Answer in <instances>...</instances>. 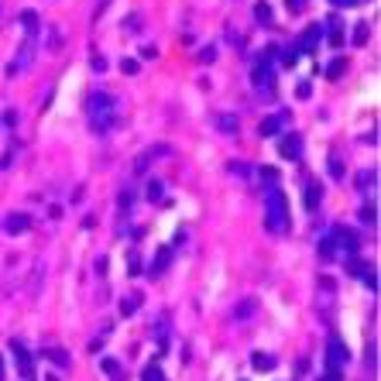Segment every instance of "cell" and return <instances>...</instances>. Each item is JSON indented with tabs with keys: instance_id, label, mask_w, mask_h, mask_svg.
<instances>
[{
	"instance_id": "obj_1",
	"label": "cell",
	"mask_w": 381,
	"mask_h": 381,
	"mask_svg": "<svg viewBox=\"0 0 381 381\" xmlns=\"http://www.w3.org/2000/svg\"><path fill=\"white\" fill-rule=\"evenodd\" d=\"M90 124L96 134H107L114 127V100L107 93H93L90 96Z\"/></svg>"
},
{
	"instance_id": "obj_2",
	"label": "cell",
	"mask_w": 381,
	"mask_h": 381,
	"mask_svg": "<svg viewBox=\"0 0 381 381\" xmlns=\"http://www.w3.org/2000/svg\"><path fill=\"white\" fill-rule=\"evenodd\" d=\"M265 206H268V220H265L268 230H282L289 223V203H285L278 185H268L265 189Z\"/></svg>"
},
{
	"instance_id": "obj_3",
	"label": "cell",
	"mask_w": 381,
	"mask_h": 381,
	"mask_svg": "<svg viewBox=\"0 0 381 381\" xmlns=\"http://www.w3.org/2000/svg\"><path fill=\"white\" fill-rule=\"evenodd\" d=\"M347 357H350V354H347V344L340 336H330V344H326V364H330V368L326 371H340L347 364Z\"/></svg>"
},
{
	"instance_id": "obj_4",
	"label": "cell",
	"mask_w": 381,
	"mask_h": 381,
	"mask_svg": "<svg viewBox=\"0 0 381 381\" xmlns=\"http://www.w3.org/2000/svg\"><path fill=\"white\" fill-rule=\"evenodd\" d=\"M330 244H340V251H347V254H357V237H354L350 230H344V227H336V230H333Z\"/></svg>"
},
{
	"instance_id": "obj_5",
	"label": "cell",
	"mask_w": 381,
	"mask_h": 381,
	"mask_svg": "<svg viewBox=\"0 0 381 381\" xmlns=\"http://www.w3.org/2000/svg\"><path fill=\"white\" fill-rule=\"evenodd\" d=\"M282 124H285V114L265 117V120H261V124H258V134H261V138H275L278 131H282Z\"/></svg>"
},
{
	"instance_id": "obj_6",
	"label": "cell",
	"mask_w": 381,
	"mask_h": 381,
	"mask_svg": "<svg viewBox=\"0 0 381 381\" xmlns=\"http://www.w3.org/2000/svg\"><path fill=\"white\" fill-rule=\"evenodd\" d=\"M28 227H31V217H28V213H11V217L4 220V230L7 234H24Z\"/></svg>"
},
{
	"instance_id": "obj_7",
	"label": "cell",
	"mask_w": 381,
	"mask_h": 381,
	"mask_svg": "<svg viewBox=\"0 0 381 381\" xmlns=\"http://www.w3.org/2000/svg\"><path fill=\"white\" fill-rule=\"evenodd\" d=\"M278 151H282L285 158H292V162H299V158H302V141L295 138V134H289V138L278 144Z\"/></svg>"
},
{
	"instance_id": "obj_8",
	"label": "cell",
	"mask_w": 381,
	"mask_h": 381,
	"mask_svg": "<svg viewBox=\"0 0 381 381\" xmlns=\"http://www.w3.org/2000/svg\"><path fill=\"white\" fill-rule=\"evenodd\" d=\"M326 28H330V21H326L323 28H309V31H306V35L299 38V45H295V52H309V48L316 45L320 38H323V31H326Z\"/></svg>"
},
{
	"instance_id": "obj_9",
	"label": "cell",
	"mask_w": 381,
	"mask_h": 381,
	"mask_svg": "<svg viewBox=\"0 0 381 381\" xmlns=\"http://www.w3.org/2000/svg\"><path fill=\"white\" fill-rule=\"evenodd\" d=\"M11 350H14V361H17V368H21V374L24 378H31V357H28V350H24L17 340L11 344Z\"/></svg>"
},
{
	"instance_id": "obj_10",
	"label": "cell",
	"mask_w": 381,
	"mask_h": 381,
	"mask_svg": "<svg viewBox=\"0 0 381 381\" xmlns=\"http://www.w3.org/2000/svg\"><path fill=\"white\" fill-rule=\"evenodd\" d=\"M31 58H35V41H28V45L21 48V58H17V62H11V66H7V72H11V76H14V72H21Z\"/></svg>"
},
{
	"instance_id": "obj_11",
	"label": "cell",
	"mask_w": 381,
	"mask_h": 381,
	"mask_svg": "<svg viewBox=\"0 0 381 381\" xmlns=\"http://www.w3.org/2000/svg\"><path fill=\"white\" fill-rule=\"evenodd\" d=\"M320 199H323V185H320V182H306V206L316 209V206H320Z\"/></svg>"
},
{
	"instance_id": "obj_12",
	"label": "cell",
	"mask_w": 381,
	"mask_h": 381,
	"mask_svg": "<svg viewBox=\"0 0 381 381\" xmlns=\"http://www.w3.org/2000/svg\"><path fill=\"white\" fill-rule=\"evenodd\" d=\"M168 261H172V251L165 247V251H158V258H155V265H151V271H148V275H155V278H158V275L165 271V268H168Z\"/></svg>"
},
{
	"instance_id": "obj_13",
	"label": "cell",
	"mask_w": 381,
	"mask_h": 381,
	"mask_svg": "<svg viewBox=\"0 0 381 381\" xmlns=\"http://www.w3.org/2000/svg\"><path fill=\"white\" fill-rule=\"evenodd\" d=\"M138 306H141V295L134 292V295H124L120 299V316H134L138 312Z\"/></svg>"
},
{
	"instance_id": "obj_14",
	"label": "cell",
	"mask_w": 381,
	"mask_h": 381,
	"mask_svg": "<svg viewBox=\"0 0 381 381\" xmlns=\"http://www.w3.org/2000/svg\"><path fill=\"white\" fill-rule=\"evenodd\" d=\"M251 364H254L258 371H271V368H275V357H271V354H254Z\"/></svg>"
},
{
	"instance_id": "obj_15",
	"label": "cell",
	"mask_w": 381,
	"mask_h": 381,
	"mask_svg": "<svg viewBox=\"0 0 381 381\" xmlns=\"http://www.w3.org/2000/svg\"><path fill=\"white\" fill-rule=\"evenodd\" d=\"M217 124H220V131H223V134H237V127H241V124H237V117H230V114H223Z\"/></svg>"
},
{
	"instance_id": "obj_16",
	"label": "cell",
	"mask_w": 381,
	"mask_h": 381,
	"mask_svg": "<svg viewBox=\"0 0 381 381\" xmlns=\"http://www.w3.org/2000/svg\"><path fill=\"white\" fill-rule=\"evenodd\" d=\"M45 357L52 361V364H58V368H69V354H66V350H48Z\"/></svg>"
},
{
	"instance_id": "obj_17",
	"label": "cell",
	"mask_w": 381,
	"mask_h": 381,
	"mask_svg": "<svg viewBox=\"0 0 381 381\" xmlns=\"http://www.w3.org/2000/svg\"><path fill=\"white\" fill-rule=\"evenodd\" d=\"M344 69H347L344 58H333V62L326 66V76H330V79H336V76H344Z\"/></svg>"
},
{
	"instance_id": "obj_18",
	"label": "cell",
	"mask_w": 381,
	"mask_h": 381,
	"mask_svg": "<svg viewBox=\"0 0 381 381\" xmlns=\"http://www.w3.org/2000/svg\"><path fill=\"white\" fill-rule=\"evenodd\" d=\"M368 35H371V24H368V21H361V24H357V31H354V45H364V41H368Z\"/></svg>"
},
{
	"instance_id": "obj_19",
	"label": "cell",
	"mask_w": 381,
	"mask_h": 381,
	"mask_svg": "<svg viewBox=\"0 0 381 381\" xmlns=\"http://www.w3.org/2000/svg\"><path fill=\"white\" fill-rule=\"evenodd\" d=\"M368 185H374V172H371V168H364V172L357 175V189H368Z\"/></svg>"
},
{
	"instance_id": "obj_20",
	"label": "cell",
	"mask_w": 381,
	"mask_h": 381,
	"mask_svg": "<svg viewBox=\"0 0 381 381\" xmlns=\"http://www.w3.org/2000/svg\"><path fill=\"white\" fill-rule=\"evenodd\" d=\"M21 21H24V28H28V31H35V28H38V14H35V11H24Z\"/></svg>"
},
{
	"instance_id": "obj_21",
	"label": "cell",
	"mask_w": 381,
	"mask_h": 381,
	"mask_svg": "<svg viewBox=\"0 0 381 381\" xmlns=\"http://www.w3.org/2000/svg\"><path fill=\"white\" fill-rule=\"evenodd\" d=\"M100 368H103L107 374H117V371H120V361H114V357H103V361H100Z\"/></svg>"
},
{
	"instance_id": "obj_22",
	"label": "cell",
	"mask_w": 381,
	"mask_h": 381,
	"mask_svg": "<svg viewBox=\"0 0 381 381\" xmlns=\"http://www.w3.org/2000/svg\"><path fill=\"white\" fill-rule=\"evenodd\" d=\"M141 378H144V381H165V378H162V371L155 368V364H148V368H144V374H141Z\"/></svg>"
},
{
	"instance_id": "obj_23",
	"label": "cell",
	"mask_w": 381,
	"mask_h": 381,
	"mask_svg": "<svg viewBox=\"0 0 381 381\" xmlns=\"http://www.w3.org/2000/svg\"><path fill=\"white\" fill-rule=\"evenodd\" d=\"M127 265H131V275H141V258H138V251L127 254Z\"/></svg>"
},
{
	"instance_id": "obj_24",
	"label": "cell",
	"mask_w": 381,
	"mask_h": 381,
	"mask_svg": "<svg viewBox=\"0 0 381 381\" xmlns=\"http://www.w3.org/2000/svg\"><path fill=\"white\" fill-rule=\"evenodd\" d=\"M254 17H258V21H271V11H268V4H258V7H254Z\"/></svg>"
},
{
	"instance_id": "obj_25",
	"label": "cell",
	"mask_w": 381,
	"mask_h": 381,
	"mask_svg": "<svg viewBox=\"0 0 381 381\" xmlns=\"http://www.w3.org/2000/svg\"><path fill=\"white\" fill-rule=\"evenodd\" d=\"M374 213H378V209H374V203H371V206H364V209H361V220L374 227V220H378V217H374Z\"/></svg>"
},
{
	"instance_id": "obj_26",
	"label": "cell",
	"mask_w": 381,
	"mask_h": 381,
	"mask_svg": "<svg viewBox=\"0 0 381 381\" xmlns=\"http://www.w3.org/2000/svg\"><path fill=\"white\" fill-rule=\"evenodd\" d=\"M309 93H312V82H299V86H295V96H299V100H309Z\"/></svg>"
},
{
	"instance_id": "obj_27",
	"label": "cell",
	"mask_w": 381,
	"mask_h": 381,
	"mask_svg": "<svg viewBox=\"0 0 381 381\" xmlns=\"http://www.w3.org/2000/svg\"><path fill=\"white\" fill-rule=\"evenodd\" d=\"M330 175H333V179H344V165H340V158H330Z\"/></svg>"
},
{
	"instance_id": "obj_28",
	"label": "cell",
	"mask_w": 381,
	"mask_h": 381,
	"mask_svg": "<svg viewBox=\"0 0 381 381\" xmlns=\"http://www.w3.org/2000/svg\"><path fill=\"white\" fill-rule=\"evenodd\" d=\"M148 199H155V203L162 199V182H148Z\"/></svg>"
},
{
	"instance_id": "obj_29",
	"label": "cell",
	"mask_w": 381,
	"mask_h": 381,
	"mask_svg": "<svg viewBox=\"0 0 381 381\" xmlns=\"http://www.w3.org/2000/svg\"><path fill=\"white\" fill-rule=\"evenodd\" d=\"M120 72H131V76H134V72H138V58H124V62H120Z\"/></svg>"
},
{
	"instance_id": "obj_30",
	"label": "cell",
	"mask_w": 381,
	"mask_h": 381,
	"mask_svg": "<svg viewBox=\"0 0 381 381\" xmlns=\"http://www.w3.org/2000/svg\"><path fill=\"white\" fill-rule=\"evenodd\" d=\"M251 309H254V302L247 299V302H241V306L234 309V316H251Z\"/></svg>"
},
{
	"instance_id": "obj_31",
	"label": "cell",
	"mask_w": 381,
	"mask_h": 381,
	"mask_svg": "<svg viewBox=\"0 0 381 381\" xmlns=\"http://www.w3.org/2000/svg\"><path fill=\"white\" fill-rule=\"evenodd\" d=\"M285 4H289L292 14H302V11H306V0H285Z\"/></svg>"
},
{
	"instance_id": "obj_32",
	"label": "cell",
	"mask_w": 381,
	"mask_h": 381,
	"mask_svg": "<svg viewBox=\"0 0 381 381\" xmlns=\"http://www.w3.org/2000/svg\"><path fill=\"white\" fill-rule=\"evenodd\" d=\"M213 58H217V48H203L199 52V62H213Z\"/></svg>"
},
{
	"instance_id": "obj_33",
	"label": "cell",
	"mask_w": 381,
	"mask_h": 381,
	"mask_svg": "<svg viewBox=\"0 0 381 381\" xmlns=\"http://www.w3.org/2000/svg\"><path fill=\"white\" fill-rule=\"evenodd\" d=\"M141 58H158V48H155V45H144V48H141Z\"/></svg>"
},
{
	"instance_id": "obj_34",
	"label": "cell",
	"mask_w": 381,
	"mask_h": 381,
	"mask_svg": "<svg viewBox=\"0 0 381 381\" xmlns=\"http://www.w3.org/2000/svg\"><path fill=\"white\" fill-rule=\"evenodd\" d=\"M261 175H265L268 182H275V179H278V172H275V168H261Z\"/></svg>"
},
{
	"instance_id": "obj_35",
	"label": "cell",
	"mask_w": 381,
	"mask_h": 381,
	"mask_svg": "<svg viewBox=\"0 0 381 381\" xmlns=\"http://www.w3.org/2000/svg\"><path fill=\"white\" fill-rule=\"evenodd\" d=\"M45 381H58V378H45Z\"/></svg>"
},
{
	"instance_id": "obj_36",
	"label": "cell",
	"mask_w": 381,
	"mask_h": 381,
	"mask_svg": "<svg viewBox=\"0 0 381 381\" xmlns=\"http://www.w3.org/2000/svg\"><path fill=\"white\" fill-rule=\"evenodd\" d=\"M0 378H4V368H0Z\"/></svg>"
}]
</instances>
